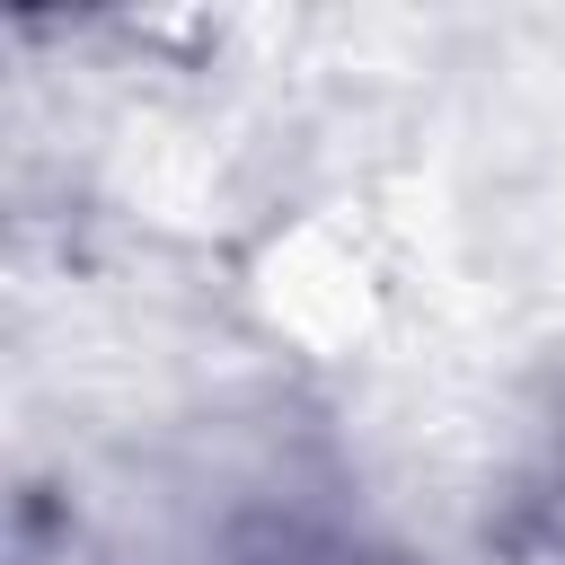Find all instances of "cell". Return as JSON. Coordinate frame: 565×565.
<instances>
[{"label":"cell","mask_w":565,"mask_h":565,"mask_svg":"<svg viewBox=\"0 0 565 565\" xmlns=\"http://www.w3.org/2000/svg\"><path fill=\"white\" fill-rule=\"evenodd\" d=\"M521 521H530L539 539H565V406H556V424L539 433V459H530V477H521Z\"/></svg>","instance_id":"obj_1"}]
</instances>
